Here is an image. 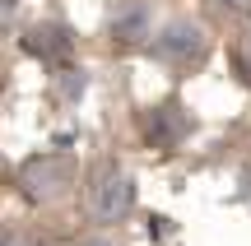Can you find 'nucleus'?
I'll return each mask as SVG.
<instances>
[{
	"label": "nucleus",
	"instance_id": "1",
	"mask_svg": "<svg viewBox=\"0 0 251 246\" xmlns=\"http://www.w3.org/2000/svg\"><path fill=\"white\" fill-rule=\"evenodd\" d=\"M149 56L158 65H168V70H200L209 56V28L200 23V19H168V23L153 33L149 42Z\"/></svg>",
	"mask_w": 251,
	"mask_h": 246
},
{
	"label": "nucleus",
	"instance_id": "2",
	"mask_svg": "<svg viewBox=\"0 0 251 246\" xmlns=\"http://www.w3.org/2000/svg\"><path fill=\"white\" fill-rule=\"evenodd\" d=\"M130 209H135V177L121 163H98L93 177H89V214H93V223H102V228L126 223Z\"/></svg>",
	"mask_w": 251,
	"mask_h": 246
},
{
	"label": "nucleus",
	"instance_id": "3",
	"mask_svg": "<svg viewBox=\"0 0 251 246\" xmlns=\"http://www.w3.org/2000/svg\"><path fill=\"white\" fill-rule=\"evenodd\" d=\"M19 186H24V195L33 204H56L75 186V163L65 154H33L19 167Z\"/></svg>",
	"mask_w": 251,
	"mask_h": 246
},
{
	"label": "nucleus",
	"instance_id": "4",
	"mask_svg": "<svg viewBox=\"0 0 251 246\" xmlns=\"http://www.w3.org/2000/svg\"><path fill=\"white\" fill-rule=\"evenodd\" d=\"M140 130H144V139H149V149H158V154H177V149L191 139V130H196V116H191L177 98H163V102H153V107L144 112Z\"/></svg>",
	"mask_w": 251,
	"mask_h": 246
},
{
	"label": "nucleus",
	"instance_id": "5",
	"mask_svg": "<svg viewBox=\"0 0 251 246\" xmlns=\"http://www.w3.org/2000/svg\"><path fill=\"white\" fill-rule=\"evenodd\" d=\"M107 37L117 51H140V46L153 42V9L149 0H117L107 19Z\"/></svg>",
	"mask_w": 251,
	"mask_h": 246
},
{
	"label": "nucleus",
	"instance_id": "6",
	"mask_svg": "<svg viewBox=\"0 0 251 246\" xmlns=\"http://www.w3.org/2000/svg\"><path fill=\"white\" fill-rule=\"evenodd\" d=\"M24 51H28V56H37V61H47V65H61V61H70V51H75V33H70L65 23H51V19H42V23L28 28Z\"/></svg>",
	"mask_w": 251,
	"mask_h": 246
},
{
	"label": "nucleus",
	"instance_id": "7",
	"mask_svg": "<svg viewBox=\"0 0 251 246\" xmlns=\"http://www.w3.org/2000/svg\"><path fill=\"white\" fill-rule=\"evenodd\" d=\"M209 9L219 19H228V23H247L251 19V0H209Z\"/></svg>",
	"mask_w": 251,
	"mask_h": 246
},
{
	"label": "nucleus",
	"instance_id": "8",
	"mask_svg": "<svg viewBox=\"0 0 251 246\" xmlns=\"http://www.w3.org/2000/svg\"><path fill=\"white\" fill-rule=\"evenodd\" d=\"M233 61H237V74H242V84H251V46H237Z\"/></svg>",
	"mask_w": 251,
	"mask_h": 246
},
{
	"label": "nucleus",
	"instance_id": "9",
	"mask_svg": "<svg viewBox=\"0 0 251 246\" xmlns=\"http://www.w3.org/2000/svg\"><path fill=\"white\" fill-rule=\"evenodd\" d=\"M5 246H37V242L28 237V232H9V237H5Z\"/></svg>",
	"mask_w": 251,
	"mask_h": 246
},
{
	"label": "nucleus",
	"instance_id": "10",
	"mask_svg": "<svg viewBox=\"0 0 251 246\" xmlns=\"http://www.w3.org/2000/svg\"><path fill=\"white\" fill-rule=\"evenodd\" d=\"M75 246H117V242H107V237H79Z\"/></svg>",
	"mask_w": 251,
	"mask_h": 246
}]
</instances>
